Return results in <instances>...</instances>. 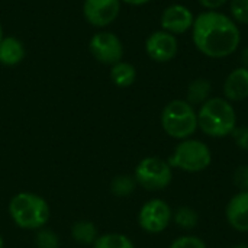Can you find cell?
Wrapping results in <instances>:
<instances>
[{
    "mask_svg": "<svg viewBox=\"0 0 248 248\" xmlns=\"http://www.w3.org/2000/svg\"><path fill=\"white\" fill-rule=\"evenodd\" d=\"M195 46L209 58H227L232 55L240 42L241 32L234 19L217 12L208 10L195 17L192 26Z\"/></svg>",
    "mask_w": 248,
    "mask_h": 248,
    "instance_id": "obj_1",
    "label": "cell"
},
{
    "mask_svg": "<svg viewBox=\"0 0 248 248\" xmlns=\"http://www.w3.org/2000/svg\"><path fill=\"white\" fill-rule=\"evenodd\" d=\"M198 128L212 138L231 135L237 128V113L225 97H209L198 112Z\"/></svg>",
    "mask_w": 248,
    "mask_h": 248,
    "instance_id": "obj_2",
    "label": "cell"
},
{
    "mask_svg": "<svg viewBox=\"0 0 248 248\" xmlns=\"http://www.w3.org/2000/svg\"><path fill=\"white\" fill-rule=\"evenodd\" d=\"M9 215L16 227L36 231L46 225L49 219V205L39 195L20 192L10 199Z\"/></svg>",
    "mask_w": 248,
    "mask_h": 248,
    "instance_id": "obj_3",
    "label": "cell"
},
{
    "mask_svg": "<svg viewBox=\"0 0 248 248\" xmlns=\"http://www.w3.org/2000/svg\"><path fill=\"white\" fill-rule=\"evenodd\" d=\"M161 126L174 140H187L198 129V113L187 100H171L161 112Z\"/></svg>",
    "mask_w": 248,
    "mask_h": 248,
    "instance_id": "obj_4",
    "label": "cell"
},
{
    "mask_svg": "<svg viewBox=\"0 0 248 248\" xmlns=\"http://www.w3.org/2000/svg\"><path fill=\"white\" fill-rule=\"evenodd\" d=\"M171 169H180L187 173H199L212 163V154L206 144L198 140H183L169 157Z\"/></svg>",
    "mask_w": 248,
    "mask_h": 248,
    "instance_id": "obj_5",
    "label": "cell"
},
{
    "mask_svg": "<svg viewBox=\"0 0 248 248\" xmlns=\"http://www.w3.org/2000/svg\"><path fill=\"white\" fill-rule=\"evenodd\" d=\"M173 171L171 166L158 157L142 158L134 171V179L138 186L148 192L164 190L171 183Z\"/></svg>",
    "mask_w": 248,
    "mask_h": 248,
    "instance_id": "obj_6",
    "label": "cell"
},
{
    "mask_svg": "<svg viewBox=\"0 0 248 248\" xmlns=\"http://www.w3.org/2000/svg\"><path fill=\"white\" fill-rule=\"evenodd\" d=\"M89 52L96 61L106 64V65H113L122 61L124 44L116 33L100 31L90 38Z\"/></svg>",
    "mask_w": 248,
    "mask_h": 248,
    "instance_id": "obj_7",
    "label": "cell"
},
{
    "mask_svg": "<svg viewBox=\"0 0 248 248\" xmlns=\"http://www.w3.org/2000/svg\"><path fill=\"white\" fill-rule=\"evenodd\" d=\"M171 208L163 199H151L142 205L138 214L140 227L150 234L163 232L171 221Z\"/></svg>",
    "mask_w": 248,
    "mask_h": 248,
    "instance_id": "obj_8",
    "label": "cell"
},
{
    "mask_svg": "<svg viewBox=\"0 0 248 248\" xmlns=\"http://www.w3.org/2000/svg\"><path fill=\"white\" fill-rule=\"evenodd\" d=\"M121 4V0H84L83 16L89 25L106 28L118 19Z\"/></svg>",
    "mask_w": 248,
    "mask_h": 248,
    "instance_id": "obj_9",
    "label": "cell"
},
{
    "mask_svg": "<svg viewBox=\"0 0 248 248\" xmlns=\"http://www.w3.org/2000/svg\"><path fill=\"white\" fill-rule=\"evenodd\" d=\"M145 52L147 55L157 62H169L179 52V42L176 35L169 33L166 31L153 32L145 41Z\"/></svg>",
    "mask_w": 248,
    "mask_h": 248,
    "instance_id": "obj_10",
    "label": "cell"
},
{
    "mask_svg": "<svg viewBox=\"0 0 248 248\" xmlns=\"http://www.w3.org/2000/svg\"><path fill=\"white\" fill-rule=\"evenodd\" d=\"M160 22L163 31L173 35H183L192 29L195 16L189 7L183 4H171L164 9Z\"/></svg>",
    "mask_w": 248,
    "mask_h": 248,
    "instance_id": "obj_11",
    "label": "cell"
},
{
    "mask_svg": "<svg viewBox=\"0 0 248 248\" xmlns=\"http://www.w3.org/2000/svg\"><path fill=\"white\" fill-rule=\"evenodd\" d=\"M225 217L231 228L248 232V192H238L227 205Z\"/></svg>",
    "mask_w": 248,
    "mask_h": 248,
    "instance_id": "obj_12",
    "label": "cell"
},
{
    "mask_svg": "<svg viewBox=\"0 0 248 248\" xmlns=\"http://www.w3.org/2000/svg\"><path fill=\"white\" fill-rule=\"evenodd\" d=\"M224 96L230 102H241L248 97V68L240 67L231 71L224 83Z\"/></svg>",
    "mask_w": 248,
    "mask_h": 248,
    "instance_id": "obj_13",
    "label": "cell"
},
{
    "mask_svg": "<svg viewBox=\"0 0 248 248\" xmlns=\"http://www.w3.org/2000/svg\"><path fill=\"white\" fill-rule=\"evenodd\" d=\"M25 45L15 36H3L0 41V64L4 67H15L25 58Z\"/></svg>",
    "mask_w": 248,
    "mask_h": 248,
    "instance_id": "obj_14",
    "label": "cell"
},
{
    "mask_svg": "<svg viewBox=\"0 0 248 248\" xmlns=\"http://www.w3.org/2000/svg\"><path fill=\"white\" fill-rule=\"evenodd\" d=\"M109 77L112 83L119 89H126L132 86L137 80V68L126 61H119L113 65H110Z\"/></svg>",
    "mask_w": 248,
    "mask_h": 248,
    "instance_id": "obj_15",
    "label": "cell"
},
{
    "mask_svg": "<svg viewBox=\"0 0 248 248\" xmlns=\"http://www.w3.org/2000/svg\"><path fill=\"white\" fill-rule=\"evenodd\" d=\"M71 235L73 240L78 244L90 246L97 240V230L93 222L90 221H77L71 227Z\"/></svg>",
    "mask_w": 248,
    "mask_h": 248,
    "instance_id": "obj_16",
    "label": "cell"
},
{
    "mask_svg": "<svg viewBox=\"0 0 248 248\" xmlns=\"http://www.w3.org/2000/svg\"><path fill=\"white\" fill-rule=\"evenodd\" d=\"M211 83L206 78H196L187 87V102L193 105H202L209 99Z\"/></svg>",
    "mask_w": 248,
    "mask_h": 248,
    "instance_id": "obj_17",
    "label": "cell"
},
{
    "mask_svg": "<svg viewBox=\"0 0 248 248\" xmlns=\"http://www.w3.org/2000/svg\"><path fill=\"white\" fill-rule=\"evenodd\" d=\"M93 248H135L129 237L119 232H108L99 235L93 243Z\"/></svg>",
    "mask_w": 248,
    "mask_h": 248,
    "instance_id": "obj_18",
    "label": "cell"
},
{
    "mask_svg": "<svg viewBox=\"0 0 248 248\" xmlns=\"http://www.w3.org/2000/svg\"><path fill=\"white\" fill-rule=\"evenodd\" d=\"M137 182L134 179V176H128V174H121V176H116L112 183H110V192L115 195V196H119V198H125V196H129L135 192V187H137Z\"/></svg>",
    "mask_w": 248,
    "mask_h": 248,
    "instance_id": "obj_19",
    "label": "cell"
},
{
    "mask_svg": "<svg viewBox=\"0 0 248 248\" xmlns=\"http://www.w3.org/2000/svg\"><path fill=\"white\" fill-rule=\"evenodd\" d=\"M174 222L183 230H192L198 225L199 222V215L195 209L182 206L176 211L174 214Z\"/></svg>",
    "mask_w": 248,
    "mask_h": 248,
    "instance_id": "obj_20",
    "label": "cell"
},
{
    "mask_svg": "<svg viewBox=\"0 0 248 248\" xmlns=\"http://www.w3.org/2000/svg\"><path fill=\"white\" fill-rule=\"evenodd\" d=\"M230 7L235 22L248 25V0H231Z\"/></svg>",
    "mask_w": 248,
    "mask_h": 248,
    "instance_id": "obj_21",
    "label": "cell"
},
{
    "mask_svg": "<svg viewBox=\"0 0 248 248\" xmlns=\"http://www.w3.org/2000/svg\"><path fill=\"white\" fill-rule=\"evenodd\" d=\"M38 248H58L60 247V240L58 235L55 232H52L51 230H42L41 232L36 235V241H35Z\"/></svg>",
    "mask_w": 248,
    "mask_h": 248,
    "instance_id": "obj_22",
    "label": "cell"
},
{
    "mask_svg": "<svg viewBox=\"0 0 248 248\" xmlns=\"http://www.w3.org/2000/svg\"><path fill=\"white\" fill-rule=\"evenodd\" d=\"M170 248H206V244L199 237L186 235V237H180V238L174 240Z\"/></svg>",
    "mask_w": 248,
    "mask_h": 248,
    "instance_id": "obj_23",
    "label": "cell"
},
{
    "mask_svg": "<svg viewBox=\"0 0 248 248\" xmlns=\"http://www.w3.org/2000/svg\"><path fill=\"white\" fill-rule=\"evenodd\" d=\"M234 186L240 189V192H248V166H240L232 176Z\"/></svg>",
    "mask_w": 248,
    "mask_h": 248,
    "instance_id": "obj_24",
    "label": "cell"
},
{
    "mask_svg": "<svg viewBox=\"0 0 248 248\" xmlns=\"http://www.w3.org/2000/svg\"><path fill=\"white\" fill-rule=\"evenodd\" d=\"M231 135H232L234 142L237 144V147H240L244 151H248V126L235 128Z\"/></svg>",
    "mask_w": 248,
    "mask_h": 248,
    "instance_id": "obj_25",
    "label": "cell"
},
{
    "mask_svg": "<svg viewBox=\"0 0 248 248\" xmlns=\"http://www.w3.org/2000/svg\"><path fill=\"white\" fill-rule=\"evenodd\" d=\"M230 0H199L201 6H203L208 10H217L219 7H222L224 4H227Z\"/></svg>",
    "mask_w": 248,
    "mask_h": 248,
    "instance_id": "obj_26",
    "label": "cell"
},
{
    "mask_svg": "<svg viewBox=\"0 0 248 248\" xmlns=\"http://www.w3.org/2000/svg\"><path fill=\"white\" fill-rule=\"evenodd\" d=\"M121 1L126 3V4H131V6H142V4L150 3L151 0H121Z\"/></svg>",
    "mask_w": 248,
    "mask_h": 248,
    "instance_id": "obj_27",
    "label": "cell"
},
{
    "mask_svg": "<svg viewBox=\"0 0 248 248\" xmlns=\"http://www.w3.org/2000/svg\"><path fill=\"white\" fill-rule=\"evenodd\" d=\"M243 61H244L246 67L248 68V48H246V49H244V52H243Z\"/></svg>",
    "mask_w": 248,
    "mask_h": 248,
    "instance_id": "obj_28",
    "label": "cell"
},
{
    "mask_svg": "<svg viewBox=\"0 0 248 248\" xmlns=\"http://www.w3.org/2000/svg\"><path fill=\"white\" fill-rule=\"evenodd\" d=\"M231 248H248V246H246V244H237V246H232Z\"/></svg>",
    "mask_w": 248,
    "mask_h": 248,
    "instance_id": "obj_29",
    "label": "cell"
},
{
    "mask_svg": "<svg viewBox=\"0 0 248 248\" xmlns=\"http://www.w3.org/2000/svg\"><path fill=\"white\" fill-rule=\"evenodd\" d=\"M0 248H4V241H3V237L0 234Z\"/></svg>",
    "mask_w": 248,
    "mask_h": 248,
    "instance_id": "obj_30",
    "label": "cell"
},
{
    "mask_svg": "<svg viewBox=\"0 0 248 248\" xmlns=\"http://www.w3.org/2000/svg\"><path fill=\"white\" fill-rule=\"evenodd\" d=\"M3 39V26H1V22H0V41Z\"/></svg>",
    "mask_w": 248,
    "mask_h": 248,
    "instance_id": "obj_31",
    "label": "cell"
}]
</instances>
